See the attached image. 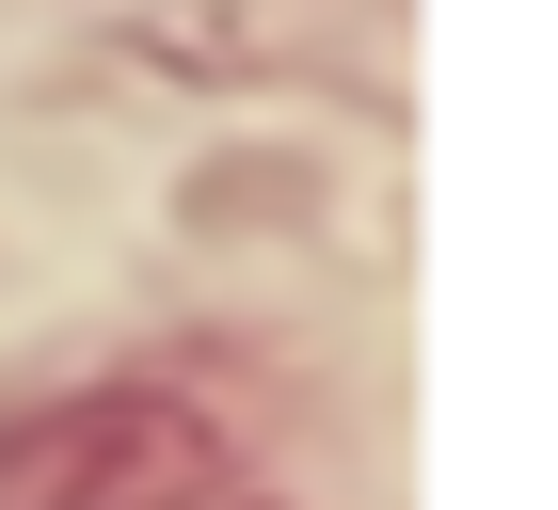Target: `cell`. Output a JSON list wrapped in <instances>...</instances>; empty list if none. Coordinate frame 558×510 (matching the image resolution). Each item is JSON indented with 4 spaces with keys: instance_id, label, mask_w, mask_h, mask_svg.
Wrapping results in <instances>:
<instances>
[{
    "instance_id": "6da1fadb",
    "label": "cell",
    "mask_w": 558,
    "mask_h": 510,
    "mask_svg": "<svg viewBox=\"0 0 558 510\" xmlns=\"http://www.w3.org/2000/svg\"><path fill=\"white\" fill-rule=\"evenodd\" d=\"M0 510H240V463L160 382H81L0 415Z\"/></svg>"
}]
</instances>
